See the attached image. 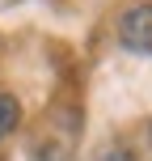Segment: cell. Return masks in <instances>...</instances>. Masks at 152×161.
I'll return each instance as SVG.
<instances>
[{
	"label": "cell",
	"mask_w": 152,
	"mask_h": 161,
	"mask_svg": "<svg viewBox=\"0 0 152 161\" xmlns=\"http://www.w3.org/2000/svg\"><path fill=\"white\" fill-rule=\"evenodd\" d=\"M118 38L127 51H139V55H152V4L131 8L118 21Z\"/></svg>",
	"instance_id": "6da1fadb"
},
{
	"label": "cell",
	"mask_w": 152,
	"mask_h": 161,
	"mask_svg": "<svg viewBox=\"0 0 152 161\" xmlns=\"http://www.w3.org/2000/svg\"><path fill=\"white\" fill-rule=\"evenodd\" d=\"M21 123V102L13 93H0V140L13 136V127Z\"/></svg>",
	"instance_id": "7a4b0ae2"
}]
</instances>
